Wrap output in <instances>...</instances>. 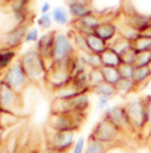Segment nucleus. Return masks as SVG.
Here are the masks:
<instances>
[{
	"label": "nucleus",
	"instance_id": "4468645a",
	"mask_svg": "<svg viewBox=\"0 0 151 153\" xmlns=\"http://www.w3.org/2000/svg\"><path fill=\"white\" fill-rule=\"evenodd\" d=\"M101 16H98L97 13L89 15V16H85L82 19L78 20H72V27H73V31L80 32L82 35H90L94 33V31L97 29V27L101 24Z\"/></svg>",
	"mask_w": 151,
	"mask_h": 153
},
{
	"label": "nucleus",
	"instance_id": "f704fd0d",
	"mask_svg": "<svg viewBox=\"0 0 151 153\" xmlns=\"http://www.w3.org/2000/svg\"><path fill=\"white\" fill-rule=\"evenodd\" d=\"M40 39V31L37 27H29L25 35V43H37Z\"/></svg>",
	"mask_w": 151,
	"mask_h": 153
},
{
	"label": "nucleus",
	"instance_id": "f8f14e48",
	"mask_svg": "<svg viewBox=\"0 0 151 153\" xmlns=\"http://www.w3.org/2000/svg\"><path fill=\"white\" fill-rule=\"evenodd\" d=\"M31 25H20L11 31L0 33V48L17 49L25 42V35Z\"/></svg>",
	"mask_w": 151,
	"mask_h": 153
},
{
	"label": "nucleus",
	"instance_id": "c03bdc74",
	"mask_svg": "<svg viewBox=\"0 0 151 153\" xmlns=\"http://www.w3.org/2000/svg\"><path fill=\"white\" fill-rule=\"evenodd\" d=\"M3 76H4V71H1V69H0V81L3 80Z\"/></svg>",
	"mask_w": 151,
	"mask_h": 153
},
{
	"label": "nucleus",
	"instance_id": "b1692460",
	"mask_svg": "<svg viewBox=\"0 0 151 153\" xmlns=\"http://www.w3.org/2000/svg\"><path fill=\"white\" fill-rule=\"evenodd\" d=\"M92 92L94 93L95 96H102V97H107L111 100L114 96H117V92H115V87L109 83H106V81H103V83L98 84L97 87H94L92 89Z\"/></svg>",
	"mask_w": 151,
	"mask_h": 153
},
{
	"label": "nucleus",
	"instance_id": "ddd939ff",
	"mask_svg": "<svg viewBox=\"0 0 151 153\" xmlns=\"http://www.w3.org/2000/svg\"><path fill=\"white\" fill-rule=\"evenodd\" d=\"M56 31L57 29H51V31L45 32L40 36L39 42L36 43L34 48L39 51V53L44 57L48 71L53 67V61H52V52H53V45H54V37H56Z\"/></svg>",
	"mask_w": 151,
	"mask_h": 153
},
{
	"label": "nucleus",
	"instance_id": "20e7f679",
	"mask_svg": "<svg viewBox=\"0 0 151 153\" xmlns=\"http://www.w3.org/2000/svg\"><path fill=\"white\" fill-rule=\"evenodd\" d=\"M77 53L74 48L73 40H72L70 33L56 31V37H54V45L53 52H52V61L54 64H65L69 61L73 56Z\"/></svg>",
	"mask_w": 151,
	"mask_h": 153
},
{
	"label": "nucleus",
	"instance_id": "cd10ccee",
	"mask_svg": "<svg viewBox=\"0 0 151 153\" xmlns=\"http://www.w3.org/2000/svg\"><path fill=\"white\" fill-rule=\"evenodd\" d=\"M107 149H109V145H106V144L95 140H88L85 153H106Z\"/></svg>",
	"mask_w": 151,
	"mask_h": 153
},
{
	"label": "nucleus",
	"instance_id": "37998d69",
	"mask_svg": "<svg viewBox=\"0 0 151 153\" xmlns=\"http://www.w3.org/2000/svg\"><path fill=\"white\" fill-rule=\"evenodd\" d=\"M43 153H60V152H56V151H52V149H48V148H46V149H45V151H44V152H43Z\"/></svg>",
	"mask_w": 151,
	"mask_h": 153
},
{
	"label": "nucleus",
	"instance_id": "2eb2a0df",
	"mask_svg": "<svg viewBox=\"0 0 151 153\" xmlns=\"http://www.w3.org/2000/svg\"><path fill=\"white\" fill-rule=\"evenodd\" d=\"M94 33L109 44L118 36V24H115L114 22H110V20H102L101 24L94 31Z\"/></svg>",
	"mask_w": 151,
	"mask_h": 153
},
{
	"label": "nucleus",
	"instance_id": "09e8293b",
	"mask_svg": "<svg viewBox=\"0 0 151 153\" xmlns=\"http://www.w3.org/2000/svg\"><path fill=\"white\" fill-rule=\"evenodd\" d=\"M27 1H29V3H31V0H27Z\"/></svg>",
	"mask_w": 151,
	"mask_h": 153
},
{
	"label": "nucleus",
	"instance_id": "423d86ee",
	"mask_svg": "<svg viewBox=\"0 0 151 153\" xmlns=\"http://www.w3.org/2000/svg\"><path fill=\"white\" fill-rule=\"evenodd\" d=\"M76 141V132H57L46 126V148L60 153H68L73 149Z\"/></svg>",
	"mask_w": 151,
	"mask_h": 153
},
{
	"label": "nucleus",
	"instance_id": "f257e3e1",
	"mask_svg": "<svg viewBox=\"0 0 151 153\" xmlns=\"http://www.w3.org/2000/svg\"><path fill=\"white\" fill-rule=\"evenodd\" d=\"M23 68L27 73L28 79L33 84H45L46 76H48V67L41 55L36 48H31L23 52L19 57Z\"/></svg>",
	"mask_w": 151,
	"mask_h": 153
},
{
	"label": "nucleus",
	"instance_id": "49530a36",
	"mask_svg": "<svg viewBox=\"0 0 151 153\" xmlns=\"http://www.w3.org/2000/svg\"><path fill=\"white\" fill-rule=\"evenodd\" d=\"M0 153H7V152H5V151H4V149H3V148H1V149H0Z\"/></svg>",
	"mask_w": 151,
	"mask_h": 153
},
{
	"label": "nucleus",
	"instance_id": "c756f323",
	"mask_svg": "<svg viewBox=\"0 0 151 153\" xmlns=\"http://www.w3.org/2000/svg\"><path fill=\"white\" fill-rule=\"evenodd\" d=\"M53 19H52V13H45V15H40L36 20L37 27L43 31H51L52 25H53Z\"/></svg>",
	"mask_w": 151,
	"mask_h": 153
},
{
	"label": "nucleus",
	"instance_id": "c85d7f7f",
	"mask_svg": "<svg viewBox=\"0 0 151 153\" xmlns=\"http://www.w3.org/2000/svg\"><path fill=\"white\" fill-rule=\"evenodd\" d=\"M133 48L136 51V53L149 52V51H151V39L144 36V35H142L135 43H133Z\"/></svg>",
	"mask_w": 151,
	"mask_h": 153
},
{
	"label": "nucleus",
	"instance_id": "6ab92c4d",
	"mask_svg": "<svg viewBox=\"0 0 151 153\" xmlns=\"http://www.w3.org/2000/svg\"><path fill=\"white\" fill-rule=\"evenodd\" d=\"M101 60H102V65L103 67H113V68H119V65L122 64L121 56L117 53L113 48H107L102 55H101Z\"/></svg>",
	"mask_w": 151,
	"mask_h": 153
},
{
	"label": "nucleus",
	"instance_id": "6e6552de",
	"mask_svg": "<svg viewBox=\"0 0 151 153\" xmlns=\"http://www.w3.org/2000/svg\"><path fill=\"white\" fill-rule=\"evenodd\" d=\"M23 109L21 93L13 91L4 81H0V111L17 114Z\"/></svg>",
	"mask_w": 151,
	"mask_h": 153
},
{
	"label": "nucleus",
	"instance_id": "c9c22d12",
	"mask_svg": "<svg viewBox=\"0 0 151 153\" xmlns=\"http://www.w3.org/2000/svg\"><path fill=\"white\" fill-rule=\"evenodd\" d=\"M136 51L134 48H130L129 51H126L123 55H121V60L122 64H135V59H136Z\"/></svg>",
	"mask_w": 151,
	"mask_h": 153
},
{
	"label": "nucleus",
	"instance_id": "de8ad7c7",
	"mask_svg": "<svg viewBox=\"0 0 151 153\" xmlns=\"http://www.w3.org/2000/svg\"><path fill=\"white\" fill-rule=\"evenodd\" d=\"M150 27H151V13H150Z\"/></svg>",
	"mask_w": 151,
	"mask_h": 153
},
{
	"label": "nucleus",
	"instance_id": "f03ea898",
	"mask_svg": "<svg viewBox=\"0 0 151 153\" xmlns=\"http://www.w3.org/2000/svg\"><path fill=\"white\" fill-rule=\"evenodd\" d=\"M90 108V97L89 93H80L72 99H54L51 108L53 114H70L80 113L86 114Z\"/></svg>",
	"mask_w": 151,
	"mask_h": 153
},
{
	"label": "nucleus",
	"instance_id": "58836bf2",
	"mask_svg": "<svg viewBox=\"0 0 151 153\" xmlns=\"http://www.w3.org/2000/svg\"><path fill=\"white\" fill-rule=\"evenodd\" d=\"M52 5L49 1H44L43 3V5L40 7V15H45V13H51L52 12Z\"/></svg>",
	"mask_w": 151,
	"mask_h": 153
},
{
	"label": "nucleus",
	"instance_id": "0eeeda50",
	"mask_svg": "<svg viewBox=\"0 0 151 153\" xmlns=\"http://www.w3.org/2000/svg\"><path fill=\"white\" fill-rule=\"evenodd\" d=\"M3 81H4L8 87L12 88L13 91L21 93V95H23V92L27 89L28 84L31 83L24 68H23L21 63H20L19 60H16L10 68L4 71Z\"/></svg>",
	"mask_w": 151,
	"mask_h": 153
},
{
	"label": "nucleus",
	"instance_id": "2f4dec72",
	"mask_svg": "<svg viewBox=\"0 0 151 153\" xmlns=\"http://www.w3.org/2000/svg\"><path fill=\"white\" fill-rule=\"evenodd\" d=\"M136 68H142V67H150L151 65V51L149 52H142V53L136 55L135 64Z\"/></svg>",
	"mask_w": 151,
	"mask_h": 153
},
{
	"label": "nucleus",
	"instance_id": "ea45409f",
	"mask_svg": "<svg viewBox=\"0 0 151 153\" xmlns=\"http://www.w3.org/2000/svg\"><path fill=\"white\" fill-rule=\"evenodd\" d=\"M66 5L70 4H92V0H64Z\"/></svg>",
	"mask_w": 151,
	"mask_h": 153
},
{
	"label": "nucleus",
	"instance_id": "dca6fc26",
	"mask_svg": "<svg viewBox=\"0 0 151 153\" xmlns=\"http://www.w3.org/2000/svg\"><path fill=\"white\" fill-rule=\"evenodd\" d=\"M86 43H88L89 52L93 55H102L103 52L109 48V44L103 42L101 37H98L95 33L86 35Z\"/></svg>",
	"mask_w": 151,
	"mask_h": 153
},
{
	"label": "nucleus",
	"instance_id": "a18cd8bd",
	"mask_svg": "<svg viewBox=\"0 0 151 153\" xmlns=\"http://www.w3.org/2000/svg\"><path fill=\"white\" fill-rule=\"evenodd\" d=\"M0 129H1V111H0Z\"/></svg>",
	"mask_w": 151,
	"mask_h": 153
},
{
	"label": "nucleus",
	"instance_id": "39448f33",
	"mask_svg": "<svg viewBox=\"0 0 151 153\" xmlns=\"http://www.w3.org/2000/svg\"><path fill=\"white\" fill-rule=\"evenodd\" d=\"M86 114L70 113V114H53L48 120V128L57 132H77L85 121Z\"/></svg>",
	"mask_w": 151,
	"mask_h": 153
},
{
	"label": "nucleus",
	"instance_id": "5701e85b",
	"mask_svg": "<svg viewBox=\"0 0 151 153\" xmlns=\"http://www.w3.org/2000/svg\"><path fill=\"white\" fill-rule=\"evenodd\" d=\"M138 91L135 83L133 80H126V79H121V81L115 85V92H117V96H121V97H126V96L131 95V93H135Z\"/></svg>",
	"mask_w": 151,
	"mask_h": 153
},
{
	"label": "nucleus",
	"instance_id": "4be33fe9",
	"mask_svg": "<svg viewBox=\"0 0 151 153\" xmlns=\"http://www.w3.org/2000/svg\"><path fill=\"white\" fill-rule=\"evenodd\" d=\"M16 57H17L16 49L0 48V69L1 71L8 69L16 61Z\"/></svg>",
	"mask_w": 151,
	"mask_h": 153
},
{
	"label": "nucleus",
	"instance_id": "9b49d317",
	"mask_svg": "<svg viewBox=\"0 0 151 153\" xmlns=\"http://www.w3.org/2000/svg\"><path fill=\"white\" fill-rule=\"evenodd\" d=\"M102 117H105L114 126H117L123 134L134 133V129H133L131 124H130V120H129V116H127L125 105L117 104V105H113V107H109L107 109L103 111Z\"/></svg>",
	"mask_w": 151,
	"mask_h": 153
},
{
	"label": "nucleus",
	"instance_id": "412c9836",
	"mask_svg": "<svg viewBox=\"0 0 151 153\" xmlns=\"http://www.w3.org/2000/svg\"><path fill=\"white\" fill-rule=\"evenodd\" d=\"M150 79H151V65L150 67H142V68H136L133 81L135 83L136 88H138V91H139L141 88H143L144 85L149 83Z\"/></svg>",
	"mask_w": 151,
	"mask_h": 153
},
{
	"label": "nucleus",
	"instance_id": "7ed1b4c3",
	"mask_svg": "<svg viewBox=\"0 0 151 153\" xmlns=\"http://www.w3.org/2000/svg\"><path fill=\"white\" fill-rule=\"evenodd\" d=\"M122 136H125V134L117 126H114L105 117H101L97 121V124L93 126L88 140L100 141V143H103L110 146L113 144H117L118 141H121Z\"/></svg>",
	"mask_w": 151,
	"mask_h": 153
},
{
	"label": "nucleus",
	"instance_id": "f3484780",
	"mask_svg": "<svg viewBox=\"0 0 151 153\" xmlns=\"http://www.w3.org/2000/svg\"><path fill=\"white\" fill-rule=\"evenodd\" d=\"M68 11L73 20L82 19V17L94 13L92 4H70L68 5Z\"/></svg>",
	"mask_w": 151,
	"mask_h": 153
},
{
	"label": "nucleus",
	"instance_id": "7c9ffc66",
	"mask_svg": "<svg viewBox=\"0 0 151 153\" xmlns=\"http://www.w3.org/2000/svg\"><path fill=\"white\" fill-rule=\"evenodd\" d=\"M135 65L133 64H121L118 71L121 73V77L122 79H126V80H133L135 75Z\"/></svg>",
	"mask_w": 151,
	"mask_h": 153
},
{
	"label": "nucleus",
	"instance_id": "473e14b6",
	"mask_svg": "<svg viewBox=\"0 0 151 153\" xmlns=\"http://www.w3.org/2000/svg\"><path fill=\"white\" fill-rule=\"evenodd\" d=\"M89 76H90V85H92V89L94 87H97L98 84L103 83V75H102V71L100 69H90L89 71Z\"/></svg>",
	"mask_w": 151,
	"mask_h": 153
},
{
	"label": "nucleus",
	"instance_id": "e433bc0d",
	"mask_svg": "<svg viewBox=\"0 0 151 153\" xmlns=\"http://www.w3.org/2000/svg\"><path fill=\"white\" fill-rule=\"evenodd\" d=\"M85 148H86V140L85 137H78L76 141L72 153H85Z\"/></svg>",
	"mask_w": 151,
	"mask_h": 153
},
{
	"label": "nucleus",
	"instance_id": "393cba45",
	"mask_svg": "<svg viewBox=\"0 0 151 153\" xmlns=\"http://www.w3.org/2000/svg\"><path fill=\"white\" fill-rule=\"evenodd\" d=\"M70 36H72V40H73L76 51H78V53H84V55L90 53V52H89V48H88V43H86V36L85 35L80 33V32L72 31Z\"/></svg>",
	"mask_w": 151,
	"mask_h": 153
},
{
	"label": "nucleus",
	"instance_id": "72a5a7b5",
	"mask_svg": "<svg viewBox=\"0 0 151 153\" xmlns=\"http://www.w3.org/2000/svg\"><path fill=\"white\" fill-rule=\"evenodd\" d=\"M143 105H144V113H146V128L151 129V95L143 96ZM144 128V129H146Z\"/></svg>",
	"mask_w": 151,
	"mask_h": 153
},
{
	"label": "nucleus",
	"instance_id": "a19ab883",
	"mask_svg": "<svg viewBox=\"0 0 151 153\" xmlns=\"http://www.w3.org/2000/svg\"><path fill=\"white\" fill-rule=\"evenodd\" d=\"M4 132L5 129H0V149H1L3 144H4Z\"/></svg>",
	"mask_w": 151,
	"mask_h": 153
},
{
	"label": "nucleus",
	"instance_id": "bb28decb",
	"mask_svg": "<svg viewBox=\"0 0 151 153\" xmlns=\"http://www.w3.org/2000/svg\"><path fill=\"white\" fill-rule=\"evenodd\" d=\"M109 47L113 48L118 55L121 56V55H123L126 51H129L130 48H133V44L130 42H127V40H125L123 37H121L119 35H118L111 43H109Z\"/></svg>",
	"mask_w": 151,
	"mask_h": 153
},
{
	"label": "nucleus",
	"instance_id": "a211bd4d",
	"mask_svg": "<svg viewBox=\"0 0 151 153\" xmlns=\"http://www.w3.org/2000/svg\"><path fill=\"white\" fill-rule=\"evenodd\" d=\"M52 19L56 24L61 25V27H65V25L72 24V19H70V13L66 10L65 7H61V5H57V7H53L52 10Z\"/></svg>",
	"mask_w": 151,
	"mask_h": 153
},
{
	"label": "nucleus",
	"instance_id": "79ce46f5",
	"mask_svg": "<svg viewBox=\"0 0 151 153\" xmlns=\"http://www.w3.org/2000/svg\"><path fill=\"white\" fill-rule=\"evenodd\" d=\"M142 35H144V36H147V37H150V39H151V27H149V28H147L146 31H144V32H143V33H142Z\"/></svg>",
	"mask_w": 151,
	"mask_h": 153
},
{
	"label": "nucleus",
	"instance_id": "a878e982",
	"mask_svg": "<svg viewBox=\"0 0 151 153\" xmlns=\"http://www.w3.org/2000/svg\"><path fill=\"white\" fill-rule=\"evenodd\" d=\"M102 71V75H103V80L106 81V83L111 84V85H117L118 83L121 81V73L118 68H113V67H102L101 68Z\"/></svg>",
	"mask_w": 151,
	"mask_h": 153
},
{
	"label": "nucleus",
	"instance_id": "1a4fd4ad",
	"mask_svg": "<svg viewBox=\"0 0 151 153\" xmlns=\"http://www.w3.org/2000/svg\"><path fill=\"white\" fill-rule=\"evenodd\" d=\"M72 81V73L69 71L68 61L65 64H54L51 69L48 71V76H46V83L49 89L53 92H57L65 85H68Z\"/></svg>",
	"mask_w": 151,
	"mask_h": 153
},
{
	"label": "nucleus",
	"instance_id": "aec40b11",
	"mask_svg": "<svg viewBox=\"0 0 151 153\" xmlns=\"http://www.w3.org/2000/svg\"><path fill=\"white\" fill-rule=\"evenodd\" d=\"M118 35H119L121 37H123L125 40H127V42L130 43H135L136 40L139 39V37L142 36V33L139 31H136L134 27H131V25H129L127 23H123V24L118 25Z\"/></svg>",
	"mask_w": 151,
	"mask_h": 153
},
{
	"label": "nucleus",
	"instance_id": "9d476101",
	"mask_svg": "<svg viewBox=\"0 0 151 153\" xmlns=\"http://www.w3.org/2000/svg\"><path fill=\"white\" fill-rule=\"evenodd\" d=\"M127 116H129L130 124H131L134 133H141L146 128V113H144V105L142 97L133 99L125 104Z\"/></svg>",
	"mask_w": 151,
	"mask_h": 153
},
{
	"label": "nucleus",
	"instance_id": "4c0bfd02",
	"mask_svg": "<svg viewBox=\"0 0 151 153\" xmlns=\"http://www.w3.org/2000/svg\"><path fill=\"white\" fill-rule=\"evenodd\" d=\"M97 100H98V102H97V108H98V111H105V109H107V108H109L110 99L102 97V96H98Z\"/></svg>",
	"mask_w": 151,
	"mask_h": 153
}]
</instances>
